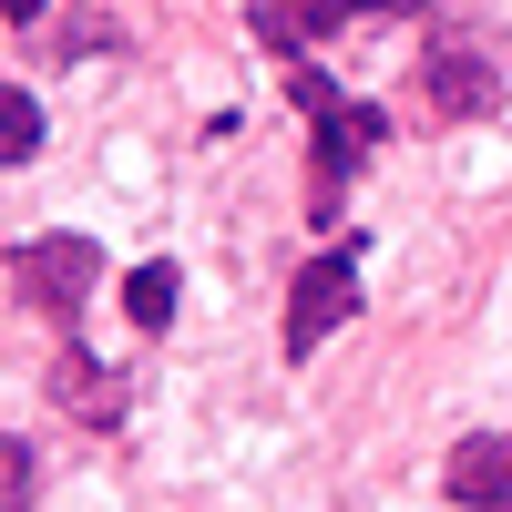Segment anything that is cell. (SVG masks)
I'll use <instances>...</instances> for the list:
<instances>
[{"instance_id":"cell-1","label":"cell","mask_w":512,"mask_h":512,"mask_svg":"<svg viewBox=\"0 0 512 512\" xmlns=\"http://www.w3.org/2000/svg\"><path fill=\"white\" fill-rule=\"evenodd\" d=\"M287 103L308 113V226H338V216H349V185L369 175L379 134H390V113H379L369 93H338L318 62L287 72Z\"/></svg>"},{"instance_id":"cell-2","label":"cell","mask_w":512,"mask_h":512,"mask_svg":"<svg viewBox=\"0 0 512 512\" xmlns=\"http://www.w3.org/2000/svg\"><path fill=\"white\" fill-rule=\"evenodd\" d=\"M11 287H21V308H41L62 338H82V297L103 287V246L93 236H21L11 246Z\"/></svg>"},{"instance_id":"cell-3","label":"cell","mask_w":512,"mask_h":512,"mask_svg":"<svg viewBox=\"0 0 512 512\" xmlns=\"http://www.w3.org/2000/svg\"><path fill=\"white\" fill-rule=\"evenodd\" d=\"M338 318H359V246H328V256L297 267V287H287V359L308 369Z\"/></svg>"},{"instance_id":"cell-4","label":"cell","mask_w":512,"mask_h":512,"mask_svg":"<svg viewBox=\"0 0 512 512\" xmlns=\"http://www.w3.org/2000/svg\"><path fill=\"white\" fill-rule=\"evenodd\" d=\"M410 103L431 123H482L502 103V72H492V52H472V41H431V52L410 62Z\"/></svg>"},{"instance_id":"cell-5","label":"cell","mask_w":512,"mask_h":512,"mask_svg":"<svg viewBox=\"0 0 512 512\" xmlns=\"http://www.w3.org/2000/svg\"><path fill=\"white\" fill-rule=\"evenodd\" d=\"M379 11H410V0H246V21L256 41L297 72V62H318V41L328 31H349V21H379Z\"/></svg>"},{"instance_id":"cell-6","label":"cell","mask_w":512,"mask_h":512,"mask_svg":"<svg viewBox=\"0 0 512 512\" xmlns=\"http://www.w3.org/2000/svg\"><path fill=\"white\" fill-rule=\"evenodd\" d=\"M441 492L461 512H512V431H472V441L441 461Z\"/></svg>"},{"instance_id":"cell-7","label":"cell","mask_w":512,"mask_h":512,"mask_svg":"<svg viewBox=\"0 0 512 512\" xmlns=\"http://www.w3.org/2000/svg\"><path fill=\"white\" fill-rule=\"evenodd\" d=\"M52 400L82 420V431H113V420H123V379L82 349V338H62V349H52Z\"/></svg>"},{"instance_id":"cell-8","label":"cell","mask_w":512,"mask_h":512,"mask_svg":"<svg viewBox=\"0 0 512 512\" xmlns=\"http://www.w3.org/2000/svg\"><path fill=\"white\" fill-rule=\"evenodd\" d=\"M175 287H185V277L164 267V256H144V267L123 277V318H134L144 338H154V328H175Z\"/></svg>"},{"instance_id":"cell-9","label":"cell","mask_w":512,"mask_h":512,"mask_svg":"<svg viewBox=\"0 0 512 512\" xmlns=\"http://www.w3.org/2000/svg\"><path fill=\"white\" fill-rule=\"evenodd\" d=\"M31 154H41V103L21 82H0V164H31Z\"/></svg>"},{"instance_id":"cell-10","label":"cell","mask_w":512,"mask_h":512,"mask_svg":"<svg viewBox=\"0 0 512 512\" xmlns=\"http://www.w3.org/2000/svg\"><path fill=\"white\" fill-rule=\"evenodd\" d=\"M31 492H41L31 441H11V431H0V512H31Z\"/></svg>"},{"instance_id":"cell-11","label":"cell","mask_w":512,"mask_h":512,"mask_svg":"<svg viewBox=\"0 0 512 512\" xmlns=\"http://www.w3.org/2000/svg\"><path fill=\"white\" fill-rule=\"evenodd\" d=\"M41 11H52V0H0V21H41Z\"/></svg>"}]
</instances>
